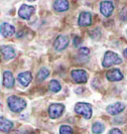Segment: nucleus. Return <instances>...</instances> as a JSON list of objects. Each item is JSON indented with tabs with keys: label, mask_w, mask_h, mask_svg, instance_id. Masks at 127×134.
I'll use <instances>...</instances> for the list:
<instances>
[{
	"label": "nucleus",
	"mask_w": 127,
	"mask_h": 134,
	"mask_svg": "<svg viewBox=\"0 0 127 134\" xmlns=\"http://www.w3.org/2000/svg\"><path fill=\"white\" fill-rule=\"evenodd\" d=\"M3 85L7 88H11L14 86V77L9 71H6L3 74Z\"/></svg>",
	"instance_id": "2eb2a0df"
},
{
	"label": "nucleus",
	"mask_w": 127,
	"mask_h": 134,
	"mask_svg": "<svg viewBox=\"0 0 127 134\" xmlns=\"http://www.w3.org/2000/svg\"><path fill=\"white\" fill-rule=\"evenodd\" d=\"M69 43H70V40L67 36L60 35L57 37V39L54 42V48L56 49L57 51H64L69 46Z\"/></svg>",
	"instance_id": "0eeeda50"
},
{
	"label": "nucleus",
	"mask_w": 127,
	"mask_h": 134,
	"mask_svg": "<svg viewBox=\"0 0 127 134\" xmlns=\"http://www.w3.org/2000/svg\"><path fill=\"white\" fill-rule=\"evenodd\" d=\"M28 1H35V0H28Z\"/></svg>",
	"instance_id": "bb28decb"
},
{
	"label": "nucleus",
	"mask_w": 127,
	"mask_h": 134,
	"mask_svg": "<svg viewBox=\"0 0 127 134\" xmlns=\"http://www.w3.org/2000/svg\"><path fill=\"white\" fill-rule=\"evenodd\" d=\"M104 131V125L101 122H95L92 125V132L94 134H100Z\"/></svg>",
	"instance_id": "6ab92c4d"
},
{
	"label": "nucleus",
	"mask_w": 127,
	"mask_h": 134,
	"mask_svg": "<svg viewBox=\"0 0 127 134\" xmlns=\"http://www.w3.org/2000/svg\"><path fill=\"white\" fill-rule=\"evenodd\" d=\"M18 81L22 86H28L32 81V75L30 72H24L18 75Z\"/></svg>",
	"instance_id": "ddd939ff"
},
{
	"label": "nucleus",
	"mask_w": 127,
	"mask_h": 134,
	"mask_svg": "<svg viewBox=\"0 0 127 134\" xmlns=\"http://www.w3.org/2000/svg\"><path fill=\"white\" fill-rule=\"evenodd\" d=\"M114 9V5L111 1H101L100 2V12L105 17H109Z\"/></svg>",
	"instance_id": "1a4fd4ad"
},
{
	"label": "nucleus",
	"mask_w": 127,
	"mask_h": 134,
	"mask_svg": "<svg viewBox=\"0 0 127 134\" xmlns=\"http://www.w3.org/2000/svg\"><path fill=\"white\" fill-rule=\"evenodd\" d=\"M79 54L80 56H87L90 54V49L86 48V47H82L79 50Z\"/></svg>",
	"instance_id": "4be33fe9"
},
{
	"label": "nucleus",
	"mask_w": 127,
	"mask_h": 134,
	"mask_svg": "<svg viewBox=\"0 0 127 134\" xmlns=\"http://www.w3.org/2000/svg\"><path fill=\"white\" fill-rule=\"evenodd\" d=\"M49 88H50V91H53V92H59V91H61L62 86L59 81H56V80H53V81H51L50 83H49Z\"/></svg>",
	"instance_id": "a211bd4d"
},
{
	"label": "nucleus",
	"mask_w": 127,
	"mask_h": 134,
	"mask_svg": "<svg viewBox=\"0 0 127 134\" xmlns=\"http://www.w3.org/2000/svg\"><path fill=\"white\" fill-rule=\"evenodd\" d=\"M49 75H50L49 70L46 69V68H42L38 72V80L39 81H44V80H46L49 77Z\"/></svg>",
	"instance_id": "aec40b11"
},
{
	"label": "nucleus",
	"mask_w": 127,
	"mask_h": 134,
	"mask_svg": "<svg viewBox=\"0 0 127 134\" xmlns=\"http://www.w3.org/2000/svg\"><path fill=\"white\" fill-rule=\"evenodd\" d=\"M121 63H122V60L117 54L111 51H107L102 60V66L104 68H109L113 65H119Z\"/></svg>",
	"instance_id": "f03ea898"
},
{
	"label": "nucleus",
	"mask_w": 127,
	"mask_h": 134,
	"mask_svg": "<svg viewBox=\"0 0 127 134\" xmlns=\"http://www.w3.org/2000/svg\"><path fill=\"white\" fill-rule=\"evenodd\" d=\"M13 128V122L5 117H0V130L2 132L8 133Z\"/></svg>",
	"instance_id": "f3484780"
},
{
	"label": "nucleus",
	"mask_w": 127,
	"mask_h": 134,
	"mask_svg": "<svg viewBox=\"0 0 127 134\" xmlns=\"http://www.w3.org/2000/svg\"><path fill=\"white\" fill-rule=\"evenodd\" d=\"M75 111L78 114L84 116L85 119H90L92 115L91 105L86 102H78L75 106Z\"/></svg>",
	"instance_id": "7ed1b4c3"
},
{
	"label": "nucleus",
	"mask_w": 127,
	"mask_h": 134,
	"mask_svg": "<svg viewBox=\"0 0 127 134\" xmlns=\"http://www.w3.org/2000/svg\"><path fill=\"white\" fill-rule=\"evenodd\" d=\"M0 33L5 38L12 37L15 34V27L9 23H2L0 25Z\"/></svg>",
	"instance_id": "6e6552de"
},
{
	"label": "nucleus",
	"mask_w": 127,
	"mask_h": 134,
	"mask_svg": "<svg viewBox=\"0 0 127 134\" xmlns=\"http://www.w3.org/2000/svg\"><path fill=\"white\" fill-rule=\"evenodd\" d=\"M120 19L122 20V21H127V8L125 9H123L121 11V13H120Z\"/></svg>",
	"instance_id": "5701e85b"
},
{
	"label": "nucleus",
	"mask_w": 127,
	"mask_h": 134,
	"mask_svg": "<svg viewBox=\"0 0 127 134\" xmlns=\"http://www.w3.org/2000/svg\"><path fill=\"white\" fill-rule=\"evenodd\" d=\"M92 23V17L90 12L84 11L80 14L79 17V25L80 27H87Z\"/></svg>",
	"instance_id": "9d476101"
},
{
	"label": "nucleus",
	"mask_w": 127,
	"mask_h": 134,
	"mask_svg": "<svg viewBox=\"0 0 127 134\" xmlns=\"http://www.w3.org/2000/svg\"><path fill=\"white\" fill-rule=\"evenodd\" d=\"M0 52L3 55V58H4L6 61H9L11 59H13L15 57V50L12 47L10 46H2L0 48Z\"/></svg>",
	"instance_id": "4468645a"
},
{
	"label": "nucleus",
	"mask_w": 127,
	"mask_h": 134,
	"mask_svg": "<svg viewBox=\"0 0 127 134\" xmlns=\"http://www.w3.org/2000/svg\"><path fill=\"white\" fill-rule=\"evenodd\" d=\"M60 134H73V129L71 126L62 125L60 127Z\"/></svg>",
	"instance_id": "412c9836"
},
{
	"label": "nucleus",
	"mask_w": 127,
	"mask_h": 134,
	"mask_svg": "<svg viewBox=\"0 0 127 134\" xmlns=\"http://www.w3.org/2000/svg\"><path fill=\"white\" fill-rule=\"evenodd\" d=\"M53 7L58 12H65L69 9V2L68 0H56L53 4Z\"/></svg>",
	"instance_id": "dca6fc26"
},
{
	"label": "nucleus",
	"mask_w": 127,
	"mask_h": 134,
	"mask_svg": "<svg viewBox=\"0 0 127 134\" xmlns=\"http://www.w3.org/2000/svg\"><path fill=\"white\" fill-rule=\"evenodd\" d=\"M80 43H81V39L80 37H75V39H74V45H75V47L80 46Z\"/></svg>",
	"instance_id": "b1692460"
},
{
	"label": "nucleus",
	"mask_w": 127,
	"mask_h": 134,
	"mask_svg": "<svg viewBox=\"0 0 127 134\" xmlns=\"http://www.w3.org/2000/svg\"><path fill=\"white\" fill-rule=\"evenodd\" d=\"M7 103H8L9 108L13 112H21L27 106V103H26L25 99L16 96H9L8 99H7Z\"/></svg>",
	"instance_id": "f257e3e1"
},
{
	"label": "nucleus",
	"mask_w": 127,
	"mask_h": 134,
	"mask_svg": "<svg viewBox=\"0 0 127 134\" xmlns=\"http://www.w3.org/2000/svg\"><path fill=\"white\" fill-rule=\"evenodd\" d=\"M123 55H124V57H125L127 59V48L125 49L124 51H123Z\"/></svg>",
	"instance_id": "a878e982"
},
{
	"label": "nucleus",
	"mask_w": 127,
	"mask_h": 134,
	"mask_svg": "<svg viewBox=\"0 0 127 134\" xmlns=\"http://www.w3.org/2000/svg\"><path fill=\"white\" fill-rule=\"evenodd\" d=\"M64 110H65L64 104L53 103L49 107V115L52 119H56V118H59L60 116H62V114L64 113Z\"/></svg>",
	"instance_id": "20e7f679"
},
{
	"label": "nucleus",
	"mask_w": 127,
	"mask_h": 134,
	"mask_svg": "<svg viewBox=\"0 0 127 134\" xmlns=\"http://www.w3.org/2000/svg\"><path fill=\"white\" fill-rule=\"evenodd\" d=\"M106 79L109 81H119L123 79V75L118 69H113L106 72Z\"/></svg>",
	"instance_id": "f8f14e48"
},
{
	"label": "nucleus",
	"mask_w": 127,
	"mask_h": 134,
	"mask_svg": "<svg viewBox=\"0 0 127 134\" xmlns=\"http://www.w3.org/2000/svg\"><path fill=\"white\" fill-rule=\"evenodd\" d=\"M125 109V104L122 103V102H115L113 104H110V105L107 106V112L111 115H117L119 113H121L123 110Z\"/></svg>",
	"instance_id": "9b49d317"
},
{
	"label": "nucleus",
	"mask_w": 127,
	"mask_h": 134,
	"mask_svg": "<svg viewBox=\"0 0 127 134\" xmlns=\"http://www.w3.org/2000/svg\"><path fill=\"white\" fill-rule=\"evenodd\" d=\"M71 79L76 82V83H85L87 81L89 76L87 72L84 70H73L71 72Z\"/></svg>",
	"instance_id": "39448f33"
},
{
	"label": "nucleus",
	"mask_w": 127,
	"mask_h": 134,
	"mask_svg": "<svg viewBox=\"0 0 127 134\" xmlns=\"http://www.w3.org/2000/svg\"><path fill=\"white\" fill-rule=\"evenodd\" d=\"M36 11L34 6H29V5L23 4L20 6L18 10V15L24 20H28L31 18V16L34 14V12Z\"/></svg>",
	"instance_id": "423d86ee"
},
{
	"label": "nucleus",
	"mask_w": 127,
	"mask_h": 134,
	"mask_svg": "<svg viewBox=\"0 0 127 134\" xmlns=\"http://www.w3.org/2000/svg\"><path fill=\"white\" fill-rule=\"evenodd\" d=\"M109 134H123V133L120 129H118V128H113V129L110 130Z\"/></svg>",
	"instance_id": "393cba45"
}]
</instances>
